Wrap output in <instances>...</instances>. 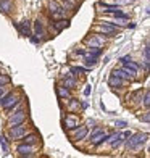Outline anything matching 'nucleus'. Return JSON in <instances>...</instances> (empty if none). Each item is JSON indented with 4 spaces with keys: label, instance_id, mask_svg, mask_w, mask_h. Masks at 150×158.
<instances>
[{
    "label": "nucleus",
    "instance_id": "f257e3e1",
    "mask_svg": "<svg viewBox=\"0 0 150 158\" xmlns=\"http://www.w3.org/2000/svg\"><path fill=\"white\" fill-rule=\"evenodd\" d=\"M147 139H148V134L147 132H137V134H131L129 137H127L124 142H126V148L127 150H135V148H139V147H142L144 143L147 142Z\"/></svg>",
    "mask_w": 150,
    "mask_h": 158
},
{
    "label": "nucleus",
    "instance_id": "f03ea898",
    "mask_svg": "<svg viewBox=\"0 0 150 158\" xmlns=\"http://www.w3.org/2000/svg\"><path fill=\"white\" fill-rule=\"evenodd\" d=\"M94 29H95L97 34H103V35H110V37H113V35L119 31V27L115 23H111V21H103V23L97 24Z\"/></svg>",
    "mask_w": 150,
    "mask_h": 158
},
{
    "label": "nucleus",
    "instance_id": "7ed1b4c3",
    "mask_svg": "<svg viewBox=\"0 0 150 158\" xmlns=\"http://www.w3.org/2000/svg\"><path fill=\"white\" fill-rule=\"evenodd\" d=\"M19 98H21V95L18 94V92H6V94L0 98V106L6 111V110H10Z\"/></svg>",
    "mask_w": 150,
    "mask_h": 158
},
{
    "label": "nucleus",
    "instance_id": "20e7f679",
    "mask_svg": "<svg viewBox=\"0 0 150 158\" xmlns=\"http://www.w3.org/2000/svg\"><path fill=\"white\" fill-rule=\"evenodd\" d=\"M29 132V129H27L26 123H21V124H16V126H13L10 127V131H8V139L10 140H18L21 139L24 134Z\"/></svg>",
    "mask_w": 150,
    "mask_h": 158
},
{
    "label": "nucleus",
    "instance_id": "39448f33",
    "mask_svg": "<svg viewBox=\"0 0 150 158\" xmlns=\"http://www.w3.org/2000/svg\"><path fill=\"white\" fill-rule=\"evenodd\" d=\"M48 8H50V16H52L53 19L65 18V6H63L58 0H50Z\"/></svg>",
    "mask_w": 150,
    "mask_h": 158
},
{
    "label": "nucleus",
    "instance_id": "423d86ee",
    "mask_svg": "<svg viewBox=\"0 0 150 158\" xmlns=\"http://www.w3.org/2000/svg\"><path fill=\"white\" fill-rule=\"evenodd\" d=\"M26 118H27L26 111H24V110H18V111H15V113L8 114V121H6V126H8V127H13V126H16V124L26 123Z\"/></svg>",
    "mask_w": 150,
    "mask_h": 158
},
{
    "label": "nucleus",
    "instance_id": "0eeeda50",
    "mask_svg": "<svg viewBox=\"0 0 150 158\" xmlns=\"http://www.w3.org/2000/svg\"><path fill=\"white\" fill-rule=\"evenodd\" d=\"M69 134L73 135V139H74V140L79 142V140H82V139L87 137V134H89V127H87V126L79 124V126H77V127L74 129V131H73V132H69Z\"/></svg>",
    "mask_w": 150,
    "mask_h": 158
},
{
    "label": "nucleus",
    "instance_id": "6e6552de",
    "mask_svg": "<svg viewBox=\"0 0 150 158\" xmlns=\"http://www.w3.org/2000/svg\"><path fill=\"white\" fill-rule=\"evenodd\" d=\"M79 124H81L79 123V118H77L76 114H66V116H65V127L68 129L69 132H73Z\"/></svg>",
    "mask_w": 150,
    "mask_h": 158
},
{
    "label": "nucleus",
    "instance_id": "1a4fd4ad",
    "mask_svg": "<svg viewBox=\"0 0 150 158\" xmlns=\"http://www.w3.org/2000/svg\"><path fill=\"white\" fill-rule=\"evenodd\" d=\"M16 152L19 156H32L34 155V147L29 145V143H19V145L16 147Z\"/></svg>",
    "mask_w": 150,
    "mask_h": 158
},
{
    "label": "nucleus",
    "instance_id": "9d476101",
    "mask_svg": "<svg viewBox=\"0 0 150 158\" xmlns=\"http://www.w3.org/2000/svg\"><path fill=\"white\" fill-rule=\"evenodd\" d=\"M84 44H87L90 47H102L103 45V37H102V34L90 35V37H85L84 39Z\"/></svg>",
    "mask_w": 150,
    "mask_h": 158
},
{
    "label": "nucleus",
    "instance_id": "9b49d317",
    "mask_svg": "<svg viewBox=\"0 0 150 158\" xmlns=\"http://www.w3.org/2000/svg\"><path fill=\"white\" fill-rule=\"evenodd\" d=\"M18 27V31H19V34L21 35H24V37H29V35L32 34V29H31V23L27 19H23L21 23L16 26Z\"/></svg>",
    "mask_w": 150,
    "mask_h": 158
},
{
    "label": "nucleus",
    "instance_id": "f8f14e48",
    "mask_svg": "<svg viewBox=\"0 0 150 158\" xmlns=\"http://www.w3.org/2000/svg\"><path fill=\"white\" fill-rule=\"evenodd\" d=\"M106 137H108V134H106L105 131H102V132H98V134H95L94 137L90 139V143L94 147H100L103 142H106Z\"/></svg>",
    "mask_w": 150,
    "mask_h": 158
},
{
    "label": "nucleus",
    "instance_id": "ddd939ff",
    "mask_svg": "<svg viewBox=\"0 0 150 158\" xmlns=\"http://www.w3.org/2000/svg\"><path fill=\"white\" fill-rule=\"evenodd\" d=\"M123 69L126 71V73H129L132 77L137 74V71H139V66L135 64L134 61H131V60H127L126 63H123Z\"/></svg>",
    "mask_w": 150,
    "mask_h": 158
},
{
    "label": "nucleus",
    "instance_id": "4468645a",
    "mask_svg": "<svg viewBox=\"0 0 150 158\" xmlns=\"http://www.w3.org/2000/svg\"><path fill=\"white\" fill-rule=\"evenodd\" d=\"M52 26H53V29H55L56 32H61L63 29H66V27L69 26V19H65V18H60V19H56V21H53V23H52Z\"/></svg>",
    "mask_w": 150,
    "mask_h": 158
},
{
    "label": "nucleus",
    "instance_id": "2eb2a0df",
    "mask_svg": "<svg viewBox=\"0 0 150 158\" xmlns=\"http://www.w3.org/2000/svg\"><path fill=\"white\" fill-rule=\"evenodd\" d=\"M13 2L11 0H0V11L5 13V15H8V13L13 11Z\"/></svg>",
    "mask_w": 150,
    "mask_h": 158
},
{
    "label": "nucleus",
    "instance_id": "dca6fc26",
    "mask_svg": "<svg viewBox=\"0 0 150 158\" xmlns=\"http://www.w3.org/2000/svg\"><path fill=\"white\" fill-rule=\"evenodd\" d=\"M32 29H34V34L35 35H45V27H44V23H42V21L37 18L34 21V26H32Z\"/></svg>",
    "mask_w": 150,
    "mask_h": 158
},
{
    "label": "nucleus",
    "instance_id": "f3484780",
    "mask_svg": "<svg viewBox=\"0 0 150 158\" xmlns=\"http://www.w3.org/2000/svg\"><path fill=\"white\" fill-rule=\"evenodd\" d=\"M108 84H110V87H123V79L118 77L115 73H111L110 77H108Z\"/></svg>",
    "mask_w": 150,
    "mask_h": 158
},
{
    "label": "nucleus",
    "instance_id": "a211bd4d",
    "mask_svg": "<svg viewBox=\"0 0 150 158\" xmlns=\"http://www.w3.org/2000/svg\"><path fill=\"white\" fill-rule=\"evenodd\" d=\"M21 139H23V142H24V143H29V145H32V143L39 142V139H40V137H39L37 134H29V132H27V134H24Z\"/></svg>",
    "mask_w": 150,
    "mask_h": 158
},
{
    "label": "nucleus",
    "instance_id": "6ab92c4d",
    "mask_svg": "<svg viewBox=\"0 0 150 158\" xmlns=\"http://www.w3.org/2000/svg\"><path fill=\"white\" fill-rule=\"evenodd\" d=\"M56 94H58L60 98H69V97H71L69 89L65 87V85H58V87H56Z\"/></svg>",
    "mask_w": 150,
    "mask_h": 158
},
{
    "label": "nucleus",
    "instance_id": "aec40b11",
    "mask_svg": "<svg viewBox=\"0 0 150 158\" xmlns=\"http://www.w3.org/2000/svg\"><path fill=\"white\" fill-rule=\"evenodd\" d=\"M97 56H92V55H84V64L85 66H90V68H94L95 64H97Z\"/></svg>",
    "mask_w": 150,
    "mask_h": 158
},
{
    "label": "nucleus",
    "instance_id": "412c9836",
    "mask_svg": "<svg viewBox=\"0 0 150 158\" xmlns=\"http://www.w3.org/2000/svg\"><path fill=\"white\" fill-rule=\"evenodd\" d=\"M63 85H65V87H68V89H74L76 85H77V81L74 77H65V81H63Z\"/></svg>",
    "mask_w": 150,
    "mask_h": 158
},
{
    "label": "nucleus",
    "instance_id": "4be33fe9",
    "mask_svg": "<svg viewBox=\"0 0 150 158\" xmlns=\"http://www.w3.org/2000/svg\"><path fill=\"white\" fill-rule=\"evenodd\" d=\"M113 73H115L118 77H121V79H126V81H131V79H132V76L129 73H126L124 69H115Z\"/></svg>",
    "mask_w": 150,
    "mask_h": 158
},
{
    "label": "nucleus",
    "instance_id": "5701e85b",
    "mask_svg": "<svg viewBox=\"0 0 150 158\" xmlns=\"http://www.w3.org/2000/svg\"><path fill=\"white\" fill-rule=\"evenodd\" d=\"M0 145H2L3 153H8V143H6V139L3 137V135H0Z\"/></svg>",
    "mask_w": 150,
    "mask_h": 158
},
{
    "label": "nucleus",
    "instance_id": "b1692460",
    "mask_svg": "<svg viewBox=\"0 0 150 158\" xmlns=\"http://www.w3.org/2000/svg\"><path fill=\"white\" fill-rule=\"evenodd\" d=\"M69 100H71V102H69V111L77 110V106H79V102H77L76 98H71V97H69Z\"/></svg>",
    "mask_w": 150,
    "mask_h": 158
},
{
    "label": "nucleus",
    "instance_id": "393cba45",
    "mask_svg": "<svg viewBox=\"0 0 150 158\" xmlns=\"http://www.w3.org/2000/svg\"><path fill=\"white\" fill-rule=\"evenodd\" d=\"M10 82H11L10 76H6V74H0V85H6V84H10Z\"/></svg>",
    "mask_w": 150,
    "mask_h": 158
},
{
    "label": "nucleus",
    "instance_id": "a878e982",
    "mask_svg": "<svg viewBox=\"0 0 150 158\" xmlns=\"http://www.w3.org/2000/svg\"><path fill=\"white\" fill-rule=\"evenodd\" d=\"M144 106L145 108L150 106V92H148V89L145 90V94H144Z\"/></svg>",
    "mask_w": 150,
    "mask_h": 158
},
{
    "label": "nucleus",
    "instance_id": "bb28decb",
    "mask_svg": "<svg viewBox=\"0 0 150 158\" xmlns=\"http://www.w3.org/2000/svg\"><path fill=\"white\" fill-rule=\"evenodd\" d=\"M6 92H10V87H8V84L6 85H0V98H2Z\"/></svg>",
    "mask_w": 150,
    "mask_h": 158
},
{
    "label": "nucleus",
    "instance_id": "cd10ccee",
    "mask_svg": "<svg viewBox=\"0 0 150 158\" xmlns=\"http://www.w3.org/2000/svg\"><path fill=\"white\" fill-rule=\"evenodd\" d=\"M71 73H77V74H85L87 73V69H84V68H71Z\"/></svg>",
    "mask_w": 150,
    "mask_h": 158
},
{
    "label": "nucleus",
    "instance_id": "c85d7f7f",
    "mask_svg": "<svg viewBox=\"0 0 150 158\" xmlns=\"http://www.w3.org/2000/svg\"><path fill=\"white\" fill-rule=\"evenodd\" d=\"M144 60L145 61H150V50H148V44L145 45V48H144Z\"/></svg>",
    "mask_w": 150,
    "mask_h": 158
},
{
    "label": "nucleus",
    "instance_id": "c756f323",
    "mask_svg": "<svg viewBox=\"0 0 150 158\" xmlns=\"http://www.w3.org/2000/svg\"><path fill=\"white\" fill-rule=\"evenodd\" d=\"M102 131H103V127H100V126H97V127H94V131H92V132H90V139H92V137H94V135H95V134H98V132H102Z\"/></svg>",
    "mask_w": 150,
    "mask_h": 158
},
{
    "label": "nucleus",
    "instance_id": "7c9ffc66",
    "mask_svg": "<svg viewBox=\"0 0 150 158\" xmlns=\"http://www.w3.org/2000/svg\"><path fill=\"white\" fill-rule=\"evenodd\" d=\"M115 126H116V127H119V129H124V127L127 126V123H126V121H116Z\"/></svg>",
    "mask_w": 150,
    "mask_h": 158
},
{
    "label": "nucleus",
    "instance_id": "2f4dec72",
    "mask_svg": "<svg viewBox=\"0 0 150 158\" xmlns=\"http://www.w3.org/2000/svg\"><path fill=\"white\" fill-rule=\"evenodd\" d=\"M29 37H31V42H32V44H40V37H37V35H29Z\"/></svg>",
    "mask_w": 150,
    "mask_h": 158
},
{
    "label": "nucleus",
    "instance_id": "473e14b6",
    "mask_svg": "<svg viewBox=\"0 0 150 158\" xmlns=\"http://www.w3.org/2000/svg\"><path fill=\"white\" fill-rule=\"evenodd\" d=\"M140 121H144V123H148V121H150V113H145L144 116H140Z\"/></svg>",
    "mask_w": 150,
    "mask_h": 158
},
{
    "label": "nucleus",
    "instance_id": "72a5a7b5",
    "mask_svg": "<svg viewBox=\"0 0 150 158\" xmlns=\"http://www.w3.org/2000/svg\"><path fill=\"white\" fill-rule=\"evenodd\" d=\"M90 92H92V87H90V85H85V89H84V95H85V97H89V95H90Z\"/></svg>",
    "mask_w": 150,
    "mask_h": 158
},
{
    "label": "nucleus",
    "instance_id": "f704fd0d",
    "mask_svg": "<svg viewBox=\"0 0 150 158\" xmlns=\"http://www.w3.org/2000/svg\"><path fill=\"white\" fill-rule=\"evenodd\" d=\"M127 60H131V56H129V55H124V56H121V58H119L121 63H126Z\"/></svg>",
    "mask_w": 150,
    "mask_h": 158
},
{
    "label": "nucleus",
    "instance_id": "c9c22d12",
    "mask_svg": "<svg viewBox=\"0 0 150 158\" xmlns=\"http://www.w3.org/2000/svg\"><path fill=\"white\" fill-rule=\"evenodd\" d=\"M61 2H65V0H61Z\"/></svg>",
    "mask_w": 150,
    "mask_h": 158
}]
</instances>
